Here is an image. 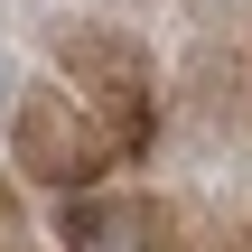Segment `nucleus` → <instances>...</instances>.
Returning <instances> with one entry per match:
<instances>
[]
</instances>
